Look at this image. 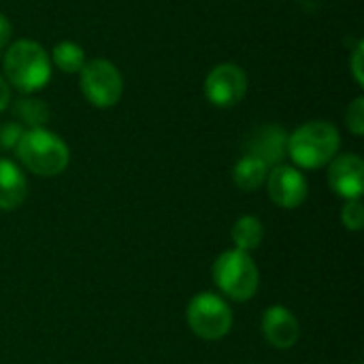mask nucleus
<instances>
[{"label":"nucleus","mask_w":364,"mask_h":364,"mask_svg":"<svg viewBox=\"0 0 364 364\" xmlns=\"http://www.w3.org/2000/svg\"><path fill=\"white\" fill-rule=\"evenodd\" d=\"M2 70L6 83L21 94H34L43 90L51 79V60L43 45L30 38L15 41L2 58Z\"/></svg>","instance_id":"1"},{"label":"nucleus","mask_w":364,"mask_h":364,"mask_svg":"<svg viewBox=\"0 0 364 364\" xmlns=\"http://www.w3.org/2000/svg\"><path fill=\"white\" fill-rule=\"evenodd\" d=\"M15 156L30 173L38 177H55L64 173L70 160L66 143L45 128L23 130L19 143L15 145Z\"/></svg>","instance_id":"2"},{"label":"nucleus","mask_w":364,"mask_h":364,"mask_svg":"<svg viewBox=\"0 0 364 364\" xmlns=\"http://www.w3.org/2000/svg\"><path fill=\"white\" fill-rule=\"evenodd\" d=\"M341 136L331 122H307L288 134V156L301 168H322L339 151Z\"/></svg>","instance_id":"3"},{"label":"nucleus","mask_w":364,"mask_h":364,"mask_svg":"<svg viewBox=\"0 0 364 364\" xmlns=\"http://www.w3.org/2000/svg\"><path fill=\"white\" fill-rule=\"evenodd\" d=\"M215 286L232 301H250L260 286V273L250 254L230 250L218 256L211 269Z\"/></svg>","instance_id":"4"},{"label":"nucleus","mask_w":364,"mask_h":364,"mask_svg":"<svg viewBox=\"0 0 364 364\" xmlns=\"http://www.w3.org/2000/svg\"><path fill=\"white\" fill-rule=\"evenodd\" d=\"M186 316L190 331L205 341H218L232 328V311L228 303L213 292L196 294L190 301Z\"/></svg>","instance_id":"5"},{"label":"nucleus","mask_w":364,"mask_h":364,"mask_svg":"<svg viewBox=\"0 0 364 364\" xmlns=\"http://www.w3.org/2000/svg\"><path fill=\"white\" fill-rule=\"evenodd\" d=\"M81 92L90 105L98 109L115 107L124 94V79L117 66L105 58H96L83 64L79 70Z\"/></svg>","instance_id":"6"},{"label":"nucleus","mask_w":364,"mask_h":364,"mask_svg":"<svg viewBox=\"0 0 364 364\" xmlns=\"http://www.w3.org/2000/svg\"><path fill=\"white\" fill-rule=\"evenodd\" d=\"M247 94V75L235 62L218 64L205 79V96L220 109H230Z\"/></svg>","instance_id":"7"},{"label":"nucleus","mask_w":364,"mask_h":364,"mask_svg":"<svg viewBox=\"0 0 364 364\" xmlns=\"http://www.w3.org/2000/svg\"><path fill=\"white\" fill-rule=\"evenodd\" d=\"M267 190L271 200L282 209H296L307 200L309 188L303 173L288 164H277L269 171Z\"/></svg>","instance_id":"8"},{"label":"nucleus","mask_w":364,"mask_h":364,"mask_svg":"<svg viewBox=\"0 0 364 364\" xmlns=\"http://www.w3.org/2000/svg\"><path fill=\"white\" fill-rule=\"evenodd\" d=\"M328 186L346 200H356L364 190V162L356 154L335 156L328 162Z\"/></svg>","instance_id":"9"},{"label":"nucleus","mask_w":364,"mask_h":364,"mask_svg":"<svg viewBox=\"0 0 364 364\" xmlns=\"http://www.w3.org/2000/svg\"><path fill=\"white\" fill-rule=\"evenodd\" d=\"M245 147H247V156H254L262 160L269 168H273L282 164V160L288 156V132L277 124L258 126L250 134Z\"/></svg>","instance_id":"10"},{"label":"nucleus","mask_w":364,"mask_h":364,"mask_svg":"<svg viewBox=\"0 0 364 364\" xmlns=\"http://www.w3.org/2000/svg\"><path fill=\"white\" fill-rule=\"evenodd\" d=\"M262 335L273 348L290 350L301 337V324L288 307L273 305L262 316Z\"/></svg>","instance_id":"11"},{"label":"nucleus","mask_w":364,"mask_h":364,"mask_svg":"<svg viewBox=\"0 0 364 364\" xmlns=\"http://www.w3.org/2000/svg\"><path fill=\"white\" fill-rule=\"evenodd\" d=\"M26 196H28L26 175L15 162L0 158V209L13 211L19 205H23Z\"/></svg>","instance_id":"12"},{"label":"nucleus","mask_w":364,"mask_h":364,"mask_svg":"<svg viewBox=\"0 0 364 364\" xmlns=\"http://www.w3.org/2000/svg\"><path fill=\"white\" fill-rule=\"evenodd\" d=\"M269 166L254 158V156H243L235 171H232V179H235V186L243 192H254L258 188H262V183H267V177H269Z\"/></svg>","instance_id":"13"},{"label":"nucleus","mask_w":364,"mask_h":364,"mask_svg":"<svg viewBox=\"0 0 364 364\" xmlns=\"http://www.w3.org/2000/svg\"><path fill=\"white\" fill-rule=\"evenodd\" d=\"M230 237H232V241H235V245H237L239 252L250 254V252H254V250L260 247V243L264 239V226H262V222L258 218L243 215V218H239L235 222Z\"/></svg>","instance_id":"14"},{"label":"nucleus","mask_w":364,"mask_h":364,"mask_svg":"<svg viewBox=\"0 0 364 364\" xmlns=\"http://www.w3.org/2000/svg\"><path fill=\"white\" fill-rule=\"evenodd\" d=\"M51 64L58 66V70L62 73H79L83 68V64L87 62L85 60V51L81 49V45L73 43V41H62L53 47L51 51Z\"/></svg>","instance_id":"15"},{"label":"nucleus","mask_w":364,"mask_h":364,"mask_svg":"<svg viewBox=\"0 0 364 364\" xmlns=\"http://www.w3.org/2000/svg\"><path fill=\"white\" fill-rule=\"evenodd\" d=\"M15 115L30 128H43L49 122V107L38 98L21 96L15 102Z\"/></svg>","instance_id":"16"},{"label":"nucleus","mask_w":364,"mask_h":364,"mask_svg":"<svg viewBox=\"0 0 364 364\" xmlns=\"http://www.w3.org/2000/svg\"><path fill=\"white\" fill-rule=\"evenodd\" d=\"M341 222L348 230L352 232H360L364 226V207L360 198L356 200H346L343 209H341Z\"/></svg>","instance_id":"17"},{"label":"nucleus","mask_w":364,"mask_h":364,"mask_svg":"<svg viewBox=\"0 0 364 364\" xmlns=\"http://www.w3.org/2000/svg\"><path fill=\"white\" fill-rule=\"evenodd\" d=\"M346 124L350 128V132L354 136H363L364 134V98L356 96L352 100V105L346 111Z\"/></svg>","instance_id":"18"},{"label":"nucleus","mask_w":364,"mask_h":364,"mask_svg":"<svg viewBox=\"0 0 364 364\" xmlns=\"http://www.w3.org/2000/svg\"><path fill=\"white\" fill-rule=\"evenodd\" d=\"M21 134H23V128H21L19 124H15V122L4 124V126L0 128V147H4V149H15V145L19 143Z\"/></svg>","instance_id":"19"},{"label":"nucleus","mask_w":364,"mask_h":364,"mask_svg":"<svg viewBox=\"0 0 364 364\" xmlns=\"http://www.w3.org/2000/svg\"><path fill=\"white\" fill-rule=\"evenodd\" d=\"M363 53H364V45H363V41H358V45L354 47V53H352V75H354V79H356V83H358L360 87L364 85Z\"/></svg>","instance_id":"20"},{"label":"nucleus","mask_w":364,"mask_h":364,"mask_svg":"<svg viewBox=\"0 0 364 364\" xmlns=\"http://www.w3.org/2000/svg\"><path fill=\"white\" fill-rule=\"evenodd\" d=\"M11 32H13L11 21L0 13V51L6 47V43H9V38H11Z\"/></svg>","instance_id":"21"},{"label":"nucleus","mask_w":364,"mask_h":364,"mask_svg":"<svg viewBox=\"0 0 364 364\" xmlns=\"http://www.w3.org/2000/svg\"><path fill=\"white\" fill-rule=\"evenodd\" d=\"M9 102H11V85H9L6 79L0 75V113L6 109Z\"/></svg>","instance_id":"22"}]
</instances>
